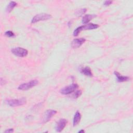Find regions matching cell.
I'll return each instance as SVG.
<instances>
[{
  "instance_id": "obj_1",
  "label": "cell",
  "mask_w": 133,
  "mask_h": 133,
  "mask_svg": "<svg viewBox=\"0 0 133 133\" xmlns=\"http://www.w3.org/2000/svg\"><path fill=\"white\" fill-rule=\"evenodd\" d=\"M99 27V25L97 24L94 23H89L86 25H83L82 26H79L77 27L73 32V36H77L79 33L84 30H93L97 29Z\"/></svg>"
},
{
  "instance_id": "obj_2",
  "label": "cell",
  "mask_w": 133,
  "mask_h": 133,
  "mask_svg": "<svg viewBox=\"0 0 133 133\" xmlns=\"http://www.w3.org/2000/svg\"><path fill=\"white\" fill-rule=\"evenodd\" d=\"M6 103L10 107H18L26 103V100L25 98H21L19 99H8L5 101Z\"/></svg>"
},
{
  "instance_id": "obj_3",
  "label": "cell",
  "mask_w": 133,
  "mask_h": 133,
  "mask_svg": "<svg viewBox=\"0 0 133 133\" xmlns=\"http://www.w3.org/2000/svg\"><path fill=\"white\" fill-rule=\"evenodd\" d=\"M38 84V81L36 79L32 80L28 83H25L21 84L18 86V89L21 90H26L35 86Z\"/></svg>"
},
{
  "instance_id": "obj_4",
  "label": "cell",
  "mask_w": 133,
  "mask_h": 133,
  "mask_svg": "<svg viewBox=\"0 0 133 133\" xmlns=\"http://www.w3.org/2000/svg\"><path fill=\"white\" fill-rule=\"evenodd\" d=\"M51 18V16L48 14H39L35 15L33 18H32L31 20V22L32 23H34L37 22H39L40 21H43V20H47Z\"/></svg>"
},
{
  "instance_id": "obj_5",
  "label": "cell",
  "mask_w": 133,
  "mask_h": 133,
  "mask_svg": "<svg viewBox=\"0 0 133 133\" xmlns=\"http://www.w3.org/2000/svg\"><path fill=\"white\" fill-rule=\"evenodd\" d=\"M78 87V85L77 84H72L71 85H70L69 86H67L62 88L60 91L61 94H62V95H66L73 92Z\"/></svg>"
},
{
  "instance_id": "obj_6",
  "label": "cell",
  "mask_w": 133,
  "mask_h": 133,
  "mask_svg": "<svg viewBox=\"0 0 133 133\" xmlns=\"http://www.w3.org/2000/svg\"><path fill=\"white\" fill-rule=\"evenodd\" d=\"M11 52L16 56L24 57L28 55V51L26 49L21 47H16L11 49Z\"/></svg>"
},
{
  "instance_id": "obj_7",
  "label": "cell",
  "mask_w": 133,
  "mask_h": 133,
  "mask_svg": "<svg viewBox=\"0 0 133 133\" xmlns=\"http://www.w3.org/2000/svg\"><path fill=\"white\" fill-rule=\"evenodd\" d=\"M56 113H57V111L56 110H47L45 112V114L44 115V117L43 119V123H45L48 122L52 117V116L55 115Z\"/></svg>"
},
{
  "instance_id": "obj_8",
  "label": "cell",
  "mask_w": 133,
  "mask_h": 133,
  "mask_svg": "<svg viewBox=\"0 0 133 133\" xmlns=\"http://www.w3.org/2000/svg\"><path fill=\"white\" fill-rule=\"evenodd\" d=\"M67 124L66 119L64 118L60 119L56 123V130L57 132H61L65 127Z\"/></svg>"
},
{
  "instance_id": "obj_9",
  "label": "cell",
  "mask_w": 133,
  "mask_h": 133,
  "mask_svg": "<svg viewBox=\"0 0 133 133\" xmlns=\"http://www.w3.org/2000/svg\"><path fill=\"white\" fill-rule=\"evenodd\" d=\"M86 39L84 38H75L73 39L71 43V47L73 48H77L79 47L85 42Z\"/></svg>"
},
{
  "instance_id": "obj_10",
  "label": "cell",
  "mask_w": 133,
  "mask_h": 133,
  "mask_svg": "<svg viewBox=\"0 0 133 133\" xmlns=\"http://www.w3.org/2000/svg\"><path fill=\"white\" fill-rule=\"evenodd\" d=\"M114 74L117 77V81L118 82H123L127 81H129L130 79V78L128 76H123L116 71L114 72Z\"/></svg>"
},
{
  "instance_id": "obj_11",
  "label": "cell",
  "mask_w": 133,
  "mask_h": 133,
  "mask_svg": "<svg viewBox=\"0 0 133 133\" xmlns=\"http://www.w3.org/2000/svg\"><path fill=\"white\" fill-rule=\"evenodd\" d=\"M81 119V114L79 113V111H76L73 118V126H76L80 122Z\"/></svg>"
},
{
  "instance_id": "obj_12",
  "label": "cell",
  "mask_w": 133,
  "mask_h": 133,
  "mask_svg": "<svg viewBox=\"0 0 133 133\" xmlns=\"http://www.w3.org/2000/svg\"><path fill=\"white\" fill-rule=\"evenodd\" d=\"M81 72L84 75L87 76H92V73L91 72V70L88 66H85L81 69Z\"/></svg>"
},
{
  "instance_id": "obj_13",
  "label": "cell",
  "mask_w": 133,
  "mask_h": 133,
  "mask_svg": "<svg viewBox=\"0 0 133 133\" xmlns=\"http://www.w3.org/2000/svg\"><path fill=\"white\" fill-rule=\"evenodd\" d=\"M96 16L95 15H86L82 18V23H87L89 22L91 19H92L94 18H95Z\"/></svg>"
},
{
  "instance_id": "obj_14",
  "label": "cell",
  "mask_w": 133,
  "mask_h": 133,
  "mask_svg": "<svg viewBox=\"0 0 133 133\" xmlns=\"http://www.w3.org/2000/svg\"><path fill=\"white\" fill-rule=\"evenodd\" d=\"M17 5V3L14 1H11L6 7V11L8 12H10Z\"/></svg>"
},
{
  "instance_id": "obj_15",
  "label": "cell",
  "mask_w": 133,
  "mask_h": 133,
  "mask_svg": "<svg viewBox=\"0 0 133 133\" xmlns=\"http://www.w3.org/2000/svg\"><path fill=\"white\" fill-rule=\"evenodd\" d=\"M86 11H87L86 8H81L80 9H78L77 11H76L75 12V14L77 16H81L82 15H83L85 12H86Z\"/></svg>"
},
{
  "instance_id": "obj_16",
  "label": "cell",
  "mask_w": 133,
  "mask_h": 133,
  "mask_svg": "<svg viewBox=\"0 0 133 133\" xmlns=\"http://www.w3.org/2000/svg\"><path fill=\"white\" fill-rule=\"evenodd\" d=\"M82 90H77L75 92V93L73 95L72 97L74 99H76L77 98H78L82 94Z\"/></svg>"
},
{
  "instance_id": "obj_17",
  "label": "cell",
  "mask_w": 133,
  "mask_h": 133,
  "mask_svg": "<svg viewBox=\"0 0 133 133\" xmlns=\"http://www.w3.org/2000/svg\"><path fill=\"white\" fill-rule=\"evenodd\" d=\"M5 34L6 36L8 37H14L15 36L14 33L11 31H7L5 33Z\"/></svg>"
},
{
  "instance_id": "obj_18",
  "label": "cell",
  "mask_w": 133,
  "mask_h": 133,
  "mask_svg": "<svg viewBox=\"0 0 133 133\" xmlns=\"http://www.w3.org/2000/svg\"><path fill=\"white\" fill-rule=\"evenodd\" d=\"M112 3V1H105L103 5L105 6H109L110 5H111Z\"/></svg>"
},
{
  "instance_id": "obj_19",
  "label": "cell",
  "mask_w": 133,
  "mask_h": 133,
  "mask_svg": "<svg viewBox=\"0 0 133 133\" xmlns=\"http://www.w3.org/2000/svg\"><path fill=\"white\" fill-rule=\"evenodd\" d=\"M14 131V129L12 128H9L7 129L5 131V132L6 133H9V132H12Z\"/></svg>"
},
{
  "instance_id": "obj_20",
  "label": "cell",
  "mask_w": 133,
  "mask_h": 133,
  "mask_svg": "<svg viewBox=\"0 0 133 133\" xmlns=\"http://www.w3.org/2000/svg\"><path fill=\"white\" fill-rule=\"evenodd\" d=\"M85 131L84 130H81L79 131H78V132H84Z\"/></svg>"
}]
</instances>
